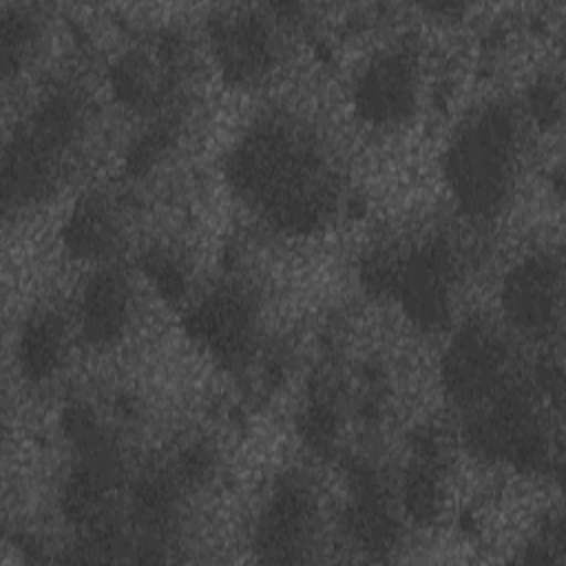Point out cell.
Segmentation results:
<instances>
[{
	"label": "cell",
	"mask_w": 566,
	"mask_h": 566,
	"mask_svg": "<svg viewBox=\"0 0 566 566\" xmlns=\"http://www.w3.org/2000/svg\"><path fill=\"white\" fill-rule=\"evenodd\" d=\"M190 77V57L181 40H157L124 53L113 69V88L122 104L142 113L177 106Z\"/></svg>",
	"instance_id": "6"
},
{
	"label": "cell",
	"mask_w": 566,
	"mask_h": 566,
	"mask_svg": "<svg viewBox=\"0 0 566 566\" xmlns=\"http://www.w3.org/2000/svg\"><path fill=\"white\" fill-rule=\"evenodd\" d=\"M73 327L57 312H44L29 321L20 338V360L31 378H49L57 374L73 347Z\"/></svg>",
	"instance_id": "14"
},
{
	"label": "cell",
	"mask_w": 566,
	"mask_h": 566,
	"mask_svg": "<svg viewBox=\"0 0 566 566\" xmlns=\"http://www.w3.org/2000/svg\"><path fill=\"white\" fill-rule=\"evenodd\" d=\"M407 413V371L394 354L345 345L316 371L307 427L332 455L360 460L389 440Z\"/></svg>",
	"instance_id": "2"
},
{
	"label": "cell",
	"mask_w": 566,
	"mask_h": 566,
	"mask_svg": "<svg viewBox=\"0 0 566 566\" xmlns=\"http://www.w3.org/2000/svg\"><path fill=\"white\" fill-rule=\"evenodd\" d=\"M212 46L221 69L241 84L265 80L279 66L285 49L276 18L259 9H234L217 18Z\"/></svg>",
	"instance_id": "9"
},
{
	"label": "cell",
	"mask_w": 566,
	"mask_h": 566,
	"mask_svg": "<svg viewBox=\"0 0 566 566\" xmlns=\"http://www.w3.org/2000/svg\"><path fill=\"white\" fill-rule=\"evenodd\" d=\"M325 535L327 504L318 486L303 475L285 480L263 515L261 548L272 559H312Z\"/></svg>",
	"instance_id": "7"
},
{
	"label": "cell",
	"mask_w": 566,
	"mask_h": 566,
	"mask_svg": "<svg viewBox=\"0 0 566 566\" xmlns=\"http://www.w3.org/2000/svg\"><path fill=\"white\" fill-rule=\"evenodd\" d=\"M245 203L287 232L318 230L338 210L343 175L332 148L296 117H265L230 157Z\"/></svg>",
	"instance_id": "1"
},
{
	"label": "cell",
	"mask_w": 566,
	"mask_h": 566,
	"mask_svg": "<svg viewBox=\"0 0 566 566\" xmlns=\"http://www.w3.org/2000/svg\"><path fill=\"white\" fill-rule=\"evenodd\" d=\"M420 102V69L409 51L378 55L356 84V106L378 126L400 124Z\"/></svg>",
	"instance_id": "11"
},
{
	"label": "cell",
	"mask_w": 566,
	"mask_h": 566,
	"mask_svg": "<svg viewBox=\"0 0 566 566\" xmlns=\"http://www.w3.org/2000/svg\"><path fill=\"white\" fill-rule=\"evenodd\" d=\"M469 256L447 234L427 237L402 254L371 265L374 281L396 294L411 321L429 329L451 325L462 307L469 281Z\"/></svg>",
	"instance_id": "5"
},
{
	"label": "cell",
	"mask_w": 566,
	"mask_h": 566,
	"mask_svg": "<svg viewBox=\"0 0 566 566\" xmlns=\"http://www.w3.org/2000/svg\"><path fill=\"white\" fill-rule=\"evenodd\" d=\"M93 122L88 102L71 91L49 97L4 157L7 195L42 197L64 181L80 157Z\"/></svg>",
	"instance_id": "4"
},
{
	"label": "cell",
	"mask_w": 566,
	"mask_h": 566,
	"mask_svg": "<svg viewBox=\"0 0 566 566\" xmlns=\"http://www.w3.org/2000/svg\"><path fill=\"white\" fill-rule=\"evenodd\" d=\"M564 265L559 252H535L506 276L502 307L513 329L531 338H548L562 325Z\"/></svg>",
	"instance_id": "8"
},
{
	"label": "cell",
	"mask_w": 566,
	"mask_h": 566,
	"mask_svg": "<svg viewBox=\"0 0 566 566\" xmlns=\"http://www.w3.org/2000/svg\"><path fill=\"white\" fill-rule=\"evenodd\" d=\"M531 108H533L535 117L542 119L544 124L557 119L559 113H562V86H559V80H551V77L542 80L533 88Z\"/></svg>",
	"instance_id": "15"
},
{
	"label": "cell",
	"mask_w": 566,
	"mask_h": 566,
	"mask_svg": "<svg viewBox=\"0 0 566 566\" xmlns=\"http://www.w3.org/2000/svg\"><path fill=\"white\" fill-rule=\"evenodd\" d=\"M137 281L117 265L97 272L82 301V329L97 345L119 343L137 323L139 316Z\"/></svg>",
	"instance_id": "12"
},
{
	"label": "cell",
	"mask_w": 566,
	"mask_h": 566,
	"mask_svg": "<svg viewBox=\"0 0 566 566\" xmlns=\"http://www.w3.org/2000/svg\"><path fill=\"white\" fill-rule=\"evenodd\" d=\"M526 159L520 115L504 104L480 111L453 139L447 177L458 206L475 217L500 214L513 199Z\"/></svg>",
	"instance_id": "3"
},
{
	"label": "cell",
	"mask_w": 566,
	"mask_h": 566,
	"mask_svg": "<svg viewBox=\"0 0 566 566\" xmlns=\"http://www.w3.org/2000/svg\"><path fill=\"white\" fill-rule=\"evenodd\" d=\"M190 336L223 358H245L263 334L259 296L239 283L214 290L188 316Z\"/></svg>",
	"instance_id": "10"
},
{
	"label": "cell",
	"mask_w": 566,
	"mask_h": 566,
	"mask_svg": "<svg viewBox=\"0 0 566 566\" xmlns=\"http://www.w3.org/2000/svg\"><path fill=\"white\" fill-rule=\"evenodd\" d=\"M130 217L126 201L115 192H91L71 212L64 228L66 245L82 259H111L128 243Z\"/></svg>",
	"instance_id": "13"
}]
</instances>
